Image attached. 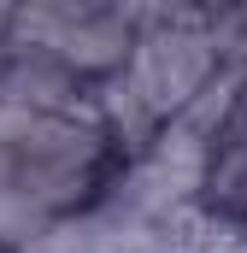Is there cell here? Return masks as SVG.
Instances as JSON below:
<instances>
[{"label":"cell","instance_id":"cell-1","mask_svg":"<svg viewBox=\"0 0 247 253\" xmlns=\"http://www.w3.org/2000/svg\"><path fill=\"white\" fill-rule=\"evenodd\" d=\"M212 71H218V42H212L206 18H165V24H147V36L129 47L124 83L165 124L200 94V83Z\"/></svg>","mask_w":247,"mask_h":253},{"label":"cell","instance_id":"cell-3","mask_svg":"<svg viewBox=\"0 0 247 253\" xmlns=\"http://www.w3.org/2000/svg\"><path fill=\"white\" fill-rule=\"evenodd\" d=\"M12 12H18V0H0V42H6V30H12Z\"/></svg>","mask_w":247,"mask_h":253},{"label":"cell","instance_id":"cell-2","mask_svg":"<svg viewBox=\"0 0 247 253\" xmlns=\"http://www.w3.org/2000/svg\"><path fill=\"white\" fill-rule=\"evenodd\" d=\"M100 248V218H47L30 242H18V253H94Z\"/></svg>","mask_w":247,"mask_h":253}]
</instances>
